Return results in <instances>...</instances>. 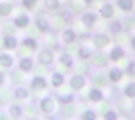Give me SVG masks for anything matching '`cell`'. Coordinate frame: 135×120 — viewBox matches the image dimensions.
<instances>
[{
    "label": "cell",
    "mask_w": 135,
    "mask_h": 120,
    "mask_svg": "<svg viewBox=\"0 0 135 120\" xmlns=\"http://www.w3.org/2000/svg\"><path fill=\"white\" fill-rule=\"evenodd\" d=\"M92 43L96 50H104L111 43V38L108 34L103 31H98L92 36Z\"/></svg>",
    "instance_id": "cell-1"
},
{
    "label": "cell",
    "mask_w": 135,
    "mask_h": 120,
    "mask_svg": "<svg viewBox=\"0 0 135 120\" xmlns=\"http://www.w3.org/2000/svg\"><path fill=\"white\" fill-rule=\"evenodd\" d=\"M90 64L96 69H103L108 65V56L105 53L100 52L99 50H97L96 52H93L91 57L89 59Z\"/></svg>",
    "instance_id": "cell-2"
},
{
    "label": "cell",
    "mask_w": 135,
    "mask_h": 120,
    "mask_svg": "<svg viewBox=\"0 0 135 120\" xmlns=\"http://www.w3.org/2000/svg\"><path fill=\"white\" fill-rule=\"evenodd\" d=\"M54 57H55V54L52 49L43 48L38 54V62L41 65H43V66H50L54 62Z\"/></svg>",
    "instance_id": "cell-3"
},
{
    "label": "cell",
    "mask_w": 135,
    "mask_h": 120,
    "mask_svg": "<svg viewBox=\"0 0 135 120\" xmlns=\"http://www.w3.org/2000/svg\"><path fill=\"white\" fill-rule=\"evenodd\" d=\"M86 84V79L83 75L81 74H76L73 75L69 79V87L76 92L81 91Z\"/></svg>",
    "instance_id": "cell-4"
},
{
    "label": "cell",
    "mask_w": 135,
    "mask_h": 120,
    "mask_svg": "<svg viewBox=\"0 0 135 120\" xmlns=\"http://www.w3.org/2000/svg\"><path fill=\"white\" fill-rule=\"evenodd\" d=\"M39 109L44 115H51L55 111V102L53 97L51 96H44L39 102Z\"/></svg>",
    "instance_id": "cell-5"
},
{
    "label": "cell",
    "mask_w": 135,
    "mask_h": 120,
    "mask_svg": "<svg viewBox=\"0 0 135 120\" xmlns=\"http://www.w3.org/2000/svg\"><path fill=\"white\" fill-rule=\"evenodd\" d=\"M97 14L92 12V11H86V12L82 13L80 20H81V23L86 27V28H93L94 25L96 24L97 22Z\"/></svg>",
    "instance_id": "cell-6"
},
{
    "label": "cell",
    "mask_w": 135,
    "mask_h": 120,
    "mask_svg": "<svg viewBox=\"0 0 135 120\" xmlns=\"http://www.w3.org/2000/svg\"><path fill=\"white\" fill-rule=\"evenodd\" d=\"M61 40L64 45L68 46V45H71L74 43L76 40H77V34L76 31L68 27V28H64L62 31H61Z\"/></svg>",
    "instance_id": "cell-7"
},
{
    "label": "cell",
    "mask_w": 135,
    "mask_h": 120,
    "mask_svg": "<svg viewBox=\"0 0 135 120\" xmlns=\"http://www.w3.org/2000/svg\"><path fill=\"white\" fill-rule=\"evenodd\" d=\"M33 23H35L36 28L41 34H46V32L50 30L51 23L46 16H36L35 20H33Z\"/></svg>",
    "instance_id": "cell-8"
},
{
    "label": "cell",
    "mask_w": 135,
    "mask_h": 120,
    "mask_svg": "<svg viewBox=\"0 0 135 120\" xmlns=\"http://www.w3.org/2000/svg\"><path fill=\"white\" fill-rule=\"evenodd\" d=\"M48 87V81L43 76H35L30 81V89L33 91H42Z\"/></svg>",
    "instance_id": "cell-9"
},
{
    "label": "cell",
    "mask_w": 135,
    "mask_h": 120,
    "mask_svg": "<svg viewBox=\"0 0 135 120\" xmlns=\"http://www.w3.org/2000/svg\"><path fill=\"white\" fill-rule=\"evenodd\" d=\"M12 23H13L14 27H16L18 29H25L30 24V17L27 14L23 13V14H20V15L15 16L12 20Z\"/></svg>",
    "instance_id": "cell-10"
},
{
    "label": "cell",
    "mask_w": 135,
    "mask_h": 120,
    "mask_svg": "<svg viewBox=\"0 0 135 120\" xmlns=\"http://www.w3.org/2000/svg\"><path fill=\"white\" fill-rule=\"evenodd\" d=\"M99 15L104 20H111L115 16V6L111 2H105L99 10Z\"/></svg>",
    "instance_id": "cell-11"
},
{
    "label": "cell",
    "mask_w": 135,
    "mask_h": 120,
    "mask_svg": "<svg viewBox=\"0 0 135 120\" xmlns=\"http://www.w3.org/2000/svg\"><path fill=\"white\" fill-rule=\"evenodd\" d=\"M14 11V4L11 0H6V1L0 2V16L3 18H8Z\"/></svg>",
    "instance_id": "cell-12"
},
{
    "label": "cell",
    "mask_w": 135,
    "mask_h": 120,
    "mask_svg": "<svg viewBox=\"0 0 135 120\" xmlns=\"http://www.w3.org/2000/svg\"><path fill=\"white\" fill-rule=\"evenodd\" d=\"M124 55H126L124 49H123L121 46H115L110 50V52L108 54V60H110L111 62H118Z\"/></svg>",
    "instance_id": "cell-13"
},
{
    "label": "cell",
    "mask_w": 135,
    "mask_h": 120,
    "mask_svg": "<svg viewBox=\"0 0 135 120\" xmlns=\"http://www.w3.org/2000/svg\"><path fill=\"white\" fill-rule=\"evenodd\" d=\"M124 71L119 67H112L108 73V80L111 83H118L122 80Z\"/></svg>",
    "instance_id": "cell-14"
},
{
    "label": "cell",
    "mask_w": 135,
    "mask_h": 120,
    "mask_svg": "<svg viewBox=\"0 0 135 120\" xmlns=\"http://www.w3.org/2000/svg\"><path fill=\"white\" fill-rule=\"evenodd\" d=\"M77 107L73 104V103H69V104H64L63 107H62V116L65 118V119H73L77 116Z\"/></svg>",
    "instance_id": "cell-15"
},
{
    "label": "cell",
    "mask_w": 135,
    "mask_h": 120,
    "mask_svg": "<svg viewBox=\"0 0 135 120\" xmlns=\"http://www.w3.org/2000/svg\"><path fill=\"white\" fill-rule=\"evenodd\" d=\"M91 81L94 84L95 88H100V87L106 85L107 78L100 71L96 70V71H94V73L91 74Z\"/></svg>",
    "instance_id": "cell-16"
},
{
    "label": "cell",
    "mask_w": 135,
    "mask_h": 120,
    "mask_svg": "<svg viewBox=\"0 0 135 120\" xmlns=\"http://www.w3.org/2000/svg\"><path fill=\"white\" fill-rule=\"evenodd\" d=\"M18 46V40L14 35H4L3 36V47L7 50H15Z\"/></svg>",
    "instance_id": "cell-17"
},
{
    "label": "cell",
    "mask_w": 135,
    "mask_h": 120,
    "mask_svg": "<svg viewBox=\"0 0 135 120\" xmlns=\"http://www.w3.org/2000/svg\"><path fill=\"white\" fill-rule=\"evenodd\" d=\"M18 68L23 73H30L33 68V61L31 57H23L18 62Z\"/></svg>",
    "instance_id": "cell-18"
},
{
    "label": "cell",
    "mask_w": 135,
    "mask_h": 120,
    "mask_svg": "<svg viewBox=\"0 0 135 120\" xmlns=\"http://www.w3.org/2000/svg\"><path fill=\"white\" fill-rule=\"evenodd\" d=\"M65 83V76L60 73V71H55L51 76V84L54 89L61 88V87Z\"/></svg>",
    "instance_id": "cell-19"
},
{
    "label": "cell",
    "mask_w": 135,
    "mask_h": 120,
    "mask_svg": "<svg viewBox=\"0 0 135 120\" xmlns=\"http://www.w3.org/2000/svg\"><path fill=\"white\" fill-rule=\"evenodd\" d=\"M89 100L93 103H99L104 100V93L99 88H92L89 92Z\"/></svg>",
    "instance_id": "cell-20"
},
{
    "label": "cell",
    "mask_w": 135,
    "mask_h": 120,
    "mask_svg": "<svg viewBox=\"0 0 135 120\" xmlns=\"http://www.w3.org/2000/svg\"><path fill=\"white\" fill-rule=\"evenodd\" d=\"M117 7L124 13H130L134 10V0H117Z\"/></svg>",
    "instance_id": "cell-21"
},
{
    "label": "cell",
    "mask_w": 135,
    "mask_h": 120,
    "mask_svg": "<svg viewBox=\"0 0 135 120\" xmlns=\"http://www.w3.org/2000/svg\"><path fill=\"white\" fill-rule=\"evenodd\" d=\"M14 63V59L8 53H0V65H1L2 68L9 69L13 66Z\"/></svg>",
    "instance_id": "cell-22"
},
{
    "label": "cell",
    "mask_w": 135,
    "mask_h": 120,
    "mask_svg": "<svg viewBox=\"0 0 135 120\" xmlns=\"http://www.w3.org/2000/svg\"><path fill=\"white\" fill-rule=\"evenodd\" d=\"M59 62L67 68H71L74 66V57L68 52H63L59 57Z\"/></svg>",
    "instance_id": "cell-23"
},
{
    "label": "cell",
    "mask_w": 135,
    "mask_h": 120,
    "mask_svg": "<svg viewBox=\"0 0 135 120\" xmlns=\"http://www.w3.org/2000/svg\"><path fill=\"white\" fill-rule=\"evenodd\" d=\"M43 6L46 10L50 12H56L61 9V1L60 0H43Z\"/></svg>",
    "instance_id": "cell-24"
},
{
    "label": "cell",
    "mask_w": 135,
    "mask_h": 120,
    "mask_svg": "<svg viewBox=\"0 0 135 120\" xmlns=\"http://www.w3.org/2000/svg\"><path fill=\"white\" fill-rule=\"evenodd\" d=\"M9 115L13 119H18L23 115V107L18 104H12L9 107Z\"/></svg>",
    "instance_id": "cell-25"
},
{
    "label": "cell",
    "mask_w": 135,
    "mask_h": 120,
    "mask_svg": "<svg viewBox=\"0 0 135 120\" xmlns=\"http://www.w3.org/2000/svg\"><path fill=\"white\" fill-rule=\"evenodd\" d=\"M13 94H14V97L17 100H26L29 96V91L25 87H17L14 90Z\"/></svg>",
    "instance_id": "cell-26"
},
{
    "label": "cell",
    "mask_w": 135,
    "mask_h": 120,
    "mask_svg": "<svg viewBox=\"0 0 135 120\" xmlns=\"http://www.w3.org/2000/svg\"><path fill=\"white\" fill-rule=\"evenodd\" d=\"M92 53H93V51L85 46H82L78 49V56H79V59L82 61H88L90 57H91Z\"/></svg>",
    "instance_id": "cell-27"
},
{
    "label": "cell",
    "mask_w": 135,
    "mask_h": 120,
    "mask_svg": "<svg viewBox=\"0 0 135 120\" xmlns=\"http://www.w3.org/2000/svg\"><path fill=\"white\" fill-rule=\"evenodd\" d=\"M123 95L128 99H135V81H131L124 87Z\"/></svg>",
    "instance_id": "cell-28"
},
{
    "label": "cell",
    "mask_w": 135,
    "mask_h": 120,
    "mask_svg": "<svg viewBox=\"0 0 135 120\" xmlns=\"http://www.w3.org/2000/svg\"><path fill=\"white\" fill-rule=\"evenodd\" d=\"M22 45L28 50L35 51L37 49V47H38V41L35 38H32V37H26V38L23 39V41H22Z\"/></svg>",
    "instance_id": "cell-29"
},
{
    "label": "cell",
    "mask_w": 135,
    "mask_h": 120,
    "mask_svg": "<svg viewBox=\"0 0 135 120\" xmlns=\"http://www.w3.org/2000/svg\"><path fill=\"white\" fill-rule=\"evenodd\" d=\"M123 29L126 31H130L133 28H135V15H129L122 22Z\"/></svg>",
    "instance_id": "cell-30"
},
{
    "label": "cell",
    "mask_w": 135,
    "mask_h": 120,
    "mask_svg": "<svg viewBox=\"0 0 135 120\" xmlns=\"http://www.w3.org/2000/svg\"><path fill=\"white\" fill-rule=\"evenodd\" d=\"M109 29L114 35H118L123 30V26H122V22L120 20H115L112 21L110 25H109Z\"/></svg>",
    "instance_id": "cell-31"
},
{
    "label": "cell",
    "mask_w": 135,
    "mask_h": 120,
    "mask_svg": "<svg viewBox=\"0 0 135 120\" xmlns=\"http://www.w3.org/2000/svg\"><path fill=\"white\" fill-rule=\"evenodd\" d=\"M81 120H96L97 114L92 109H86L81 114Z\"/></svg>",
    "instance_id": "cell-32"
},
{
    "label": "cell",
    "mask_w": 135,
    "mask_h": 120,
    "mask_svg": "<svg viewBox=\"0 0 135 120\" xmlns=\"http://www.w3.org/2000/svg\"><path fill=\"white\" fill-rule=\"evenodd\" d=\"M69 10L71 11L74 14H80L84 9H83V7L80 3H77L75 0H71L70 3H69Z\"/></svg>",
    "instance_id": "cell-33"
},
{
    "label": "cell",
    "mask_w": 135,
    "mask_h": 120,
    "mask_svg": "<svg viewBox=\"0 0 135 120\" xmlns=\"http://www.w3.org/2000/svg\"><path fill=\"white\" fill-rule=\"evenodd\" d=\"M59 102L64 105V104H69V103H73V101L75 100V95L73 93H69V94H65V95H60L57 97Z\"/></svg>",
    "instance_id": "cell-34"
},
{
    "label": "cell",
    "mask_w": 135,
    "mask_h": 120,
    "mask_svg": "<svg viewBox=\"0 0 135 120\" xmlns=\"http://www.w3.org/2000/svg\"><path fill=\"white\" fill-rule=\"evenodd\" d=\"M61 16H62V18H63V21L65 22L66 24H68V23H70V22L74 20V13L71 12V11L69 10V9H67V10H65L64 12L61 14Z\"/></svg>",
    "instance_id": "cell-35"
},
{
    "label": "cell",
    "mask_w": 135,
    "mask_h": 120,
    "mask_svg": "<svg viewBox=\"0 0 135 120\" xmlns=\"http://www.w3.org/2000/svg\"><path fill=\"white\" fill-rule=\"evenodd\" d=\"M39 0H22V6L27 10H32L37 6Z\"/></svg>",
    "instance_id": "cell-36"
},
{
    "label": "cell",
    "mask_w": 135,
    "mask_h": 120,
    "mask_svg": "<svg viewBox=\"0 0 135 120\" xmlns=\"http://www.w3.org/2000/svg\"><path fill=\"white\" fill-rule=\"evenodd\" d=\"M104 120H118V114L112 109L106 111L104 113Z\"/></svg>",
    "instance_id": "cell-37"
},
{
    "label": "cell",
    "mask_w": 135,
    "mask_h": 120,
    "mask_svg": "<svg viewBox=\"0 0 135 120\" xmlns=\"http://www.w3.org/2000/svg\"><path fill=\"white\" fill-rule=\"evenodd\" d=\"M126 73L129 76H135V61H132L129 63L128 67L126 69Z\"/></svg>",
    "instance_id": "cell-38"
},
{
    "label": "cell",
    "mask_w": 135,
    "mask_h": 120,
    "mask_svg": "<svg viewBox=\"0 0 135 120\" xmlns=\"http://www.w3.org/2000/svg\"><path fill=\"white\" fill-rule=\"evenodd\" d=\"M0 120H11L10 115L7 113H0Z\"/></svg>",
    "instance_id": "cell-39"
},
{
    "label": "cell",
    "mask_w": 135,
    "mask_h": 120,
    "mask_svg": "<svg viewBox=\"0 0 135 120\" xmlns=\"http://www.w3.org/2000/svg\"><path fill=\"white\" fill-rule=\"evenodd\" d=\"M6 81V76L3 73H0V87H1Z\"/></svg>",
    "instance_id": "cell-40"
},
{
    "label": "cell",
    "mask_w": 135,
    "mask_h": 120,
    "mask_svg": "<svg viewBox=\"0 0 135 120\" xmlns=\"http://www.w3.org/2000/svg\"><path fill=\"white\" fill-rule=\"evenodd\" d=\"M95 0H82V2L86 6V7H90V6H92L94 3Z\"/></svg>",
    "instance_id": "cell-41"
},
{
    "label": "cell",
    "mask_w": 135,
    "mask_h": 120,
    "mask_svg": "<svg viewBox=\"0 0 135 120\" xmlns=\"http://www.w3.org/2000/svg\"><path fill=\"white\" fill-rule=\"evenodd\" d=\"M130 45H131V48L135 51V36L131 38V40H130Z\"/></svg>",
    "instance_id": "cell-42"
},
{
    "label": "cell",
    "mask_w": 135,
    "mask_h": 120,
    "mask_svg": "<svg viewBox=\"0 0 135 120\" xmlns=\"http://www.w3.org/2000/svg\"><path fill=\"white\" fill-rule=\"evenodd\" d=\"M29 120H41V119H39V118H37V117H33V118H30Z\"/></svg>",
    "instance_id": "cell-43"
},
{
    "label": "cell",
    "mask_w": 135,
    "mask_h": 120,
    "mask_svg": "<svg viewBox=\"0 0 135 120\" xmlns=\"http://www.w3.org/2000/svg\"><path fill=\"white\" fill-rule=\"evenodd\" d=\"M47 120H53V119H50V118H48V119H47Z\"/></svg>",
    "instance_id": "cell-44"
},
{
    "label": "cell",
    "mask_w": 135,
    "mask_h": 120,
    "mask_svg": "<svg viewBox=\"0 0 135 120\" xmlns=\"http://www.w3.org/2000/svg\"><path fill=\"white\" fill-rule=\"evenodd\" d=\"M0 103H1V97H0Z\"/></svg>",
    "instance_id": "cell-45"
},
{
    "label": "cell",
    "mask_w": 135,
    "mask_h": 120,
    "mask_svg": "<svg viewBox=\"0 0 135 120\" xmlns=\"http://www.w3.org/2000/svg\"><path fill=\"white\" fill-rule=\"evenodd\" d=\"M11 1H12V0H11Z\"/></svg>",
    "instance_id": "cell-46"
}]
</instances>
